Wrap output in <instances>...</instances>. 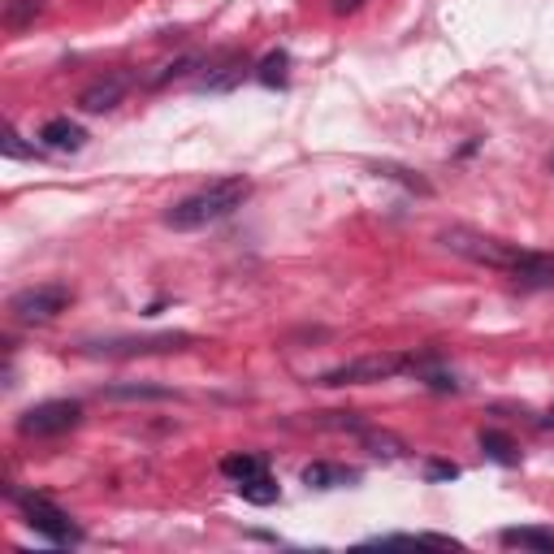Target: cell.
<instances>
[{
  "label": "cell",
  "mask_w": 554,
  "mask_h": 554,
  "mask_svg": "<svg viewBox=\"0 0 554 554\" xmlns=\"http://www.w3.org/2000/svg\"><path fill=\"white\" fill-rule=\"evenodd\" d=\"M247 195H252V178H217L200 191L182 195L165 213V226L169 230H208V226H217V221L239 213L247 204Z\"/></svg>",
  "instance_id": "obj_1"
},
{
  "label": "cell",
  "mask_w": 554,
  "mask_h": 554,
  "mask_svg": "<svg viewBox=\"0 0 554 554\" xmlns=\"http://www.w3.org/2000/svg\"><path fill=\"white\" fill-rule=\"evenodd\" d=\"M438 243L446 247V252L464 256V260H472V265L498 269V273H507L520 260V252H524V247H516V243H503V239H494V234H481V230H468V226L442 230Z\"/></svg>",
  "instance_id": "obj_2"
},
{
  "label": "cell",
  "mask_w": 554,
  "mask_h": 554,
  "mask_svg": "<svg viewBox=\"0 0 554 554\" xmlns=\"http://www.w3.org/2000/svg\"><path fill=\"white\" fill-rule=\"evenodd\" d=\"M407 360L412 355H394V351H373V355H360V360H347L329 373L316 377V386H368V381H390L407 373Z\"/></svg>",
  "instance_id": "obj_3"
},
{
  "label": "cell",
  "mask_w": 554,
  "mask_h": 554,
  "mask_svg": "<svg viewBox=\"0 0 554 554\" xmlns=\"http://www.w3.org/2000/svg\"><path fill=\"white\" fill-rule=\"evenodd\" d=\"M83 425V403L74 399H48V403H35L18 416V433L22 438H61Z\"/></svg>",
  "instance_id": "obj_4"
},
{
  "label": "cell",
  "mask_w": 554,
  "mask_h": 554,
  "mask_svg": "<svg viewBox=\"0 0 554 554\" xmlns=\"http://www.w3.org/2000/svg\"><path fill=\"white\" fill-rule=\"evenodd\" d=\"M18 498V507H22V520H26V529H35L39 537H48V542H57V546H74V542H83V533H78V524L65 516L61 507H52L44 494H13Z\"/></svg>",
  "instance_id": "obj_5"
},
{
  "label": "cell",
  "mask_w": 554,
  "mask_h": 554,
  "mask_svg": "<svg viewBox=\"0 0 554 554\" xmlns=\"http://www.w3.org/2000/svg\"><path fill=\"white\" fill-rule=\"evenodd\" d=\"M74 303V290L61 286V282H48V286H31V290H18L9 299V312L18 316L22 325H44V321H57V316Z\"/></svg>",
  "instance_id": "obj_6"
},
{
  "label": "cell",
  "mask_w": 554,
  "mask_h": 554,
  "mask_svg": "<svg viewBox=\"0 0 554 554\" xmlns=\"http://www.w3.org/2000/svg\"><path fill=\"white\" fill-rule=\"evenodd\" d=\"M191 334H143V338H104V342H83L87 355H109V360H126V355H165V351H187Z\"/></svg>",
  "instance_id": "obj_7"
},
{
  "label": "cell",
  "mask_w": 554,
  "mask_h": 554,
  "mask_svg": "<svg viewBox=\"0 0 554 554\" xmlns=\"http://www.w3.org/2000/svg\"><path fill=\"white\" fill-rule=\"evenodd\" d=\"M507 277L520 290H550L554 286V252H520V260L507 269Z\"/></svg>",
  "instance_id": "obj_8"
},
{
  "label": "cell",
  "mask_w": 554,
  "mask_h": 554,
  "mask_svg": "<svg viewBox=\"0 0 554 554\" xmlns=\"http://www.w3.org/2000/svg\"><path fill=\"white\" fill-rule=\"evenodd\" d=\"M126 78L122 74H109V78H96L83 96H78V109L83 113H109V109H117V104L126 100Z\"/></svg>",
  "instance_id": "obj_9"
},
{
  "label": "cell",
  "mask_w": 554,
  "mask_h": 554,
  "mask_svg": "<svg viewBox=\"0 0 554 554\" xmlns=\"http://www.w3.org/2000/svg\"><path fill=\"white\" fill-rule=\"evenodd\" d=\"M39 143L52 152H83L87 130L78 122H70V117H48V122L39 126Z\"/></svg>",
  "instance_id": "obj_10"
},
{
  "label": "cell",
  "mask_w": 554,
  "mask_h": 554,
  "mask_svg": "<svg viewBox=\"0 0 554 554\" xmlns=\"http://www.w3.org/2000/svg\"><path fill=\"white\" fill-rule=\"evenodd\" d=\"M355 481H360L355 468L325 464V459H316V464L303 468V485H308V490H342V485H355Z\"/></svg>",
  "instance_id": "obj_11"
},
{
  "label": "cell",
  "mask_w": 554,
  "mask_h": 554,
  "mask_svg": "<svg viewBox=\"0 0 554 554\" xmlns=\"http://www.w3.org/2000/svg\"><path fill=\"white\" fill-rule=\"evenodd\" d=\"M481 451H485V459H494V464H503V468L520 464V446L511 442V433H503V429H485L481 433Z\"/></svg>",
  "instance_id": "obj_12"
},
{
  "label": "cell",
  "mask_w": 554,
  "mask_h": 554,
  "mask_svg": "<svg viewBox=\"0 0 554 554\" xmlns=\"http://www.w3.org/2000/svg\"><path fill=\"white\" fill-rule=\"evenodd\" d=\"M243 70H247V61L243 57H226L221 65H213L204 78H200V87L204 91H226V87H234L243 78Z\"/></svg>",
  "instance_id": "obj_13"
},
{
  "label": "cell",
  "mask_w": 554,
  "mask_h": 554,
  "mask_svg": "<svg viewBox=\"0 0 554 554\" xmlns=\"http://www.w3.org/2000/svg\"><path fill=\"white\" fill-rule=\"evenodd\" d=\"M503 546H524L537 554H554V533L550 529H503Z\"/></svg>",
  "instance_id": "obj_14"
},
{
  "label": "cell",
  "mask_w": 554,
  "mask_h": 554,
  "mask_svg": "<svg viewBox=\"0 0 554 554\" xmlns=\"http://www.w3.org/2000/svg\"><path fill=\"white\" fill-rule=\"evenodd\" d=\"M247 503H256V507H269V503H277V485H273V477L269 472H256V477H247V481H239L234 485Z\"/></svg>",
  "instance_id": "obj_15"
},
{
  "label": "cell",
  "mask_w": 554,
  "mask_h": 554,
  "mask_svg": "<svg viewBox=\"0 0 554 554\" xmlns=\"http://www.w3.org/2000/svg\"><path fill=\"white\" fill-rule=\"evenodd\" d=\"M256 472H269L260 455H226V459H221V477H230L234 485L247 481V477H256Z\"/></svg>",
  "instance_id": "obj_16"
},
{
  "label": "cell",
  "mask_w": 554,
  "mask_h": 554,
  "mask_svg": "<svg viewBox=\"0 0 554 554\" xmlns=\"http://www.w3.org/2000/svg\"><path fill=\"white\" fill-rule=\"evenodd\" d=\"M286 65H290V57H286L282 48H277V52H269V57L256 65V78L265 87H286Z\"/></svg>",
  "instance_id": "obj_17"
},
{
  "label": "cell",
  "mask_w": 554,
  "mask_h": 554,
  "mask_svg": "<svg viewBox=\"0 0 554 554\" xmlns=\"http://www.w3.org/2000/svg\"><path fill=\"white\" fill-rule=\"evenodd\" d=\"M39 13H44V0H9V5H5V26H9V31H18V26L35 22Z\"/></svg>",
  "instance_id": "obj_18"
},
{
  "label": "cell",
  "mask_w": 554,
  "mask_h": 554,
  "mask_svg": "<svg viewBox=\"0 0 554 554\" xmlns=\"http://www.w3.org/2000/svg\"><path fill=\"white\" fill-rule=\"evenodd\" d=\"M360 438H364V446H373V455H386V459H399L407 446L394 438V433H377V429H364L360 425Z\"/></svg>",
  "instance_id": "obj_19"
},
{
  "label": "cell",
  "mask_w": 554,
  "mask_h": 554,
  "mask_svg": "<svg viewBox=\"0 0 554 554\" xmlns=\"http://www.w3.org/2000/svg\"><path fill=\"white\" fill-rule=\"evenodd\" d=\"M377 174L381 178H394V182H403L407 191H416V195H433V187L420 174H412V169H403V165H377Z\"/></svg>",
  "instance_id": "obj_20"
},
{
  "label": "cell",
  "mask_w": 554,
  "mask_h": 554,
  "mask_svg": "<svg viewBox=\"0 0 554 554\" xmlns=\"http://www.w3.org/2000/svg\"><path fill=\"white\" fill-rule=\"evenodd\" d=\"M109 399H169V390H156V386H113Z\"/></svg>",
  "instance_id": "obj_21"
},
{
  "label": "cell",
  "mask_w": 554,
  "mask_h": 554,
  "mask_svg": "<svg viewBox=\"0 0 554 554\" xmlns=\"http://www.w3.org/2000/svg\"><path fill=\"white\" fill-rule=\"evenodd\" d=\"M5 156L22 161V156H35V148H26V143L18 139V130H5Z\"/></svg>",
  "instance_id": "obj_22"
},
{
  "label": "cell",
  "mask_w": 554,
  "mask_h": 554,
  "mask_svg": "<svg viewBox=\"0 0 554 554\" xmlns=\"http://www.w3.org/2000/svg\"><path fill=\"white\" fill-rule=\"evenodd\" d=\"M459 468L455 464H429V481H455Z\"/></svg>",
  "instance_id": "obj_23"
},
{
  "label": "cell",
  "mask_w": 554,
  "mask_h": 554,
  "mask_svg": "<svg viewBox=\"0 0 554 554\" xmlns=\"http://www.w3.org/2000/svg\"><path fill=\"white\" fill-rule=\"evenodd\" d=\"M360 5H364V0H334V13H338V18H347V13H355Z\"/></svg>",
  "instance_id": "obj_24"
},
{
  "label": "cell",
  "mask_w": 554,
  "mask_h": 554,
  "mask_svg": "<svg viewBox=\"0 0 554 554\" xmlns=\"http://www.w3.org/2000/svg\"><path fill=\"white\" fill-rule=\"evenodd\" d=\"M550 169H554V161H550Z\"/></svg>",
  "instance_id": "obj_25"
}]
</instances>
